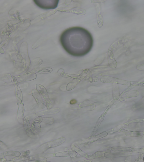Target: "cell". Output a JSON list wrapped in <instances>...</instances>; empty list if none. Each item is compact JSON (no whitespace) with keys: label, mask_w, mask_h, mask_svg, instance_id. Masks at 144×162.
Instances as JSON below:
<instances>
[{"label":"cell","mask_w":144,"mask_h":162,"mask_svg":"<svg viewBox=\"0 0 144 162\" xmlns=\"http://www.w3.org/2000/svg\"><path fill=\"white\" fill-rule=\"evenodd\" d=\"M61 44L66 50L70 47H82L86 46L90 49L93 44L92 35L86 29L74 27L64 31L60 37Z\"/></svg>","instance_id":"1"},{"label":"cell","mask_w":144,"mask_h":162,"mask_svg":"<svg viewBox=\"0 0 144 162\" xmlns=\"http://www.w3.org/2000/svg\"><path fill=\"white\" fill-rule=\"evenodd\" d=\"M66 139L62 137L55 140L48 142L41 146L36 150V152L40 154H42L48 149L60 145L65 142Z\"/></svg>","instance_id":"2"},{"label":"cell","mask_w":144,"mask_h":162,"mask_svg":"<svg viewBox=\"0 0 144 162\" xmlns=\"http://www.w3.org/2000/svg\"><path fill=\"white\" fill-rule=\"evenodd\" d=\"M34 1L38 6L44 9H55L57 7L59 2V0H35Z\"/></svg>","instance_id":"3"},{"label":"cell","mask_w":144,"mask_h":162,"mask_svg":"<svg viewBox=\"0 0 144 162\" xmlns=\"http://www.w3.org/2000/svg\"><path fill=\"white\" fill-rule=\"evenodd\" d=\"M102 83H113L126 85L129 87L131 86V81H127L110 76H104L100 79Z\"/></svg>","instance_id":"4"},{"label":"cell","mask_w":144,"mask_h":162,"mask_svg":"<svg viewBox=\"0 0 144 162\" xmlns=\"http://www.w3.org/2000/svg\"><path fill=\"white\" fill-rule=\"evenodd\" d=\"M36 87L37 90L41 95L45 101L47 108L49 109L52 107V103L48 96L47 91L45 87L39 84H37Z\"/></svg>","instance_id":"5"},{"label":"cell","mask_w":144,"mask_h":162,"mask_svg":"<svg viewBox=\"0 0 144 162\" xmlns=\"http://www.w3.org/2000/svg\"><path fill=\"white\" fill-rule=\"evenodd\" d=\"M11 82L15 88V94L18 103H23V96L22 91L20 88L18 82L17 80L16 77L14 76H12L11 77Z\"/></svg>","instance_id":"6"},{"label":"cell","mask_w":144,"mask_h":162,"mask_svg":"<svg viewBox=\"0 0 144 162\" xmlns=\"http://www.w3.org/2000/svg\"><path fill=\"white\" fill-rule=\"evenodd\" d=\"M18 83L28 81L35 80L36 78L37 75L35 73L31 72L25 74L15 76Z\"/></svg>","instance_id":"7"},{"label":"cell","mask_w":144,"mask_h":162,"mask_svg":"<svg viewBox=\"0 0 144 162\" xmlns=\"http://www.w3.org/2000/svg\"><path fill=\"white\" fill-rule=\"evenodd\" d=\"M59 12L70 13L79 15H83L86 13L85 10L82 8H62L59 9Z\"/></svg>","instance_id":"8"},{"label":"cell","mask_w":144,"mask_h":162,"mask_svg":"<svg viewBox=\"0 0 144 162\" xmlns=\"http://www.w3.org/2000/svg\"><path fill=\"white\" fill-rule=\"evenodd\" d=\"M32 93L33 96L41 109H43L46 107L45 103L43 100L40 94L37 89H33L32 91Z\"/></svg>","instance_id":"9"},{"label":"cell","mask_w":144,"mask_h":162,"mask_svg":"<svg viewBox=\"0 0 144 162\" xmlns=\"http://www.w3.org/2000/svg\"><path fill=\"white\" fill-rule=\"evenodd\" d=\"M108 62L110 67L115 69L117 66V62L115 60L113 54V48L111 46L108 52Z\"/></svg>","instance_id":"10"},{"label":"cell","mask_w":144,"mask_h":162,"mask_svg":"<svg viewBox=\"0 0 144 162\" xmlns=\"http://www.w3.org/2000/svg\"><path fill=\"white\" fill-rule=\"evenodd\" d=\"M23 125L27 134L29 137L32 138H35L36 137V135L31 130L29 120L28 118L26 116H25L23 118Z\"/></svg>","instance_id":"11"},{"label":"cell","mask_w":144,"mask_h":162,"mask_svg":"<svg viewBox=\"0 0 144 162\" xmlns=\"http://www.w3.org/2000/svg\"><path fill=\"white\" fill-rule=\"evenodd\" d=\"M131 152L122 151L117 153L106 152L104 153V156L107 158H112L120 157L131 155Z\"/></svg>","instance_id":"12"},{"label":"cell","mask_w":144,"mask_h":162,"mask_svg":"<svg viewBox=\"0 0 144 162\" xmlns=\"http://www.w3.org/2000/svg\"><path fill=\"white\" fill-rule=\"evenodd\" d=\"M18 107L17 113V119L18 121L20 124H23V116L25 108L23 103H18Z\"/></svg>","instance_id":"13"},{"label":"cell","mask_w":144,"mask_h":162,"mask_svg":"<svg viewBox=\"0 0 144 162\" xmlns=\"http://www.w3.org/2000/svg\"><path fill=\"white\" fill-rule=\"evenodd\" d=\"M139 92L136 90H131L122 93L121 95L120 98V101H121L128 98L136 97L139 96Z\"/></svg>","instance_id":"14"},{"label":"cell","mask_w":144,"mask_h":162,"mask_svg":"<svg viewBox=\"0 0 144 162\" xmlns=\"http://www.w3.org/2000/svg\"><path fill=\"white\" fill-rule=\"evenodd\" d=\"M77 155V153L74 151H68L54 153V157H64L72 158L76 157Z\"/></svg>","instance_id":"15"},{"label":"cell","mask_w":144,"mask_h":162,"mask_svg":"<svg viewBox=\"0 0 144 162\" xmlns=\"http://www.w3.org/2000/svg\"><path fill=\"white\" fill-rule=\"evenodd\" d=\"M108 135V133L107 132L104 131L100 133V134L88 138L87 139L86 142V144H90V143L96 141L99 139L107 136Z\"/></svg>","instance_id":"16"},{"label":"cell","mask_w":144,"mask_h":162,"mask_svg":"<svg viewBox=\"0 0 144 162\" xmlns=\"http://www.w3.org/2000/svg\"><path fill=\"white\" fill-rule=\"evenodd\" d=\"M60 76L62 77L73 79L74 80H81L85 79L86 76L79 75L70 74L62 72L60 73Z\"/></svg>","instance_id":"17"},{"label":"cell","mask_w":144,"mask_h":162,"mask_svg":"<svg viewBox=\"0 0 144 162\" xmlns=\"http://www.w3.org/2000/svg\"><path fill=\"white\" fill-rule=\"evenodd\" d=\"M119 132H122L125 135L129 136L137 137L143 135L144 134L143 131H131L122 129Z\"/></svg>","instance_id":"18"},{"label":"cell","mask_w":144,"mask_h":162,"mask_svg":"<svg viewBox=\"0 0 144 162\" xmlns=\"http://www.w3.org/2000/svg\"><path fill=\"white\" fill-rule=\"evenodd\" d=\"M60 111V109L59 108H56L52 109H48V110H44L38 112L36 113L37 116H41L45 115L55 114L57 113Z\"/></svg>","instance_id":"19"},{"label":"cell","mask_w":144,"mask_h":162,"mask_svg":"<svg viewBox=\"0 0 144 162\" xmlns=\"http://www.w3.org/2000/svg\"><path fill=\"white\" fill-rule=\"evenodd\" d=\"M53 69L50 67H45L42 68H37L31 71L32 72L38 73L41 74L49 73L52 72Z\"/></svg>","instance_id":"20"},{"label":"cell","mask_w":144,"mask_h":162,"mask_svg":"<svg viewBox=\"0 0 144 162\" xmlns=\"http://www.w3.org/2000/svg\"><path fill=\"white\" fill-rule=\"evenodd\" d=\"M134 148L117 146L113 147L111 148V150L113 151H125L133 152Z\"/></svg>","instance_id":"21"},{"label":"cell","mask_w":144,"mask_h":162,"mask_svg":"<svg viewBox=\"0 0 144 162\" xmlns=\"http://www.w3.org/2000/svg\"><path fill=\"white\" fill-rule=\"evenodd\" d=\"M20 152L13 150L7 151L1 153L0 154V158H4L7 156H11L15 157H18L21 155Z\"/></svg>","instance_id":"22"},{"label":"cell","mask_w":144,"mask_h":162,"mask_svg":"<svg viewBox=\"0 0 144 162\" xmlns=\"http://www.w3.org/2000/svg\"><path fill=\"white\" fill-rule=\"evenodd\" d=\"M40 123L35 121H33L31 126V129L32 131L35 133H39L41 131Z\"/></svg>","instance_id":"23"},{"label":"cell","mask_w":144,"mask_h":162,"mask_svg":"<svg viewBox=\"0 0 144 162\" xmlns=\"http://www.w3.org/2000/svg\"><path fill=\"white\" fill-rule=\"evenodd\" d=\"M99 5L97 7V22L98 27L99 28L102 27L103 26V18L101 12L100 8L99 7Z\"/></svg>","instance_id":"24"},{"label":"cell","mask_w":144,"mask_h":162,"mask_svg":"<svg viewBox=\"0 0 144 162\" xmlns=\"http://www.w3.org/2000/svg\"><path fill=\"white\" fill-rule=\"evenodd\" d=\"M113 96L114 100H118L120 97L119 87L117 84H114Z\"/></svg>","instance_id":"25"},{"label":"cell","mask_w":144,"mask_h":162,"mask_svg":"<svg viewBox=\"0 0 144 162\" xmlns=\"http://www.w3.org/2000/svg\"><path fill=\"white\" fill-rule=\"evenodd\" d=\"M81 80H74L70 82L67 85L66 87V90L68 91H70L74 89L77 85L80 82Z\"/></svg>","instance_id":"26"},{"label":"cell","mask_w":144,"mask_h":162,"mask_svg":"<svg viewBox=\"0 0 144 162\" xmlns=\"http://www.w3.org/2000/svg\"><path fill=\"white\" fill-rule=\"evenodd\" d=\"M104 154V153L102 152L98 151L96 152L93 154L88 155L86 158L89 160L93 159L103 157Z\"/></svg>","instance_id":"27"},{"label":"cell","mask_w":144,"mask_h":162,"mask_svg":"<svg viewBox=\"0 0 144 162\" xmlns=\"http://www.w3.org/2000/svg\"><path fill=\"white\" fill-rule=\"evenodd\" d=\"M72 150L76 152L77 153H78L80 155L82 156V157H85L86 158L87 156L88 155V153L84 152L82 150L75 147V146H72Z\"/></svg>","instance_id":"28"},{"label":"cell","mask_w":144,"mask_h":162,"mask_svg":"<svg viewBox=\"0 0 144 162\" xmlns=\"http://www.w3.org/2000/svg\"><path fill=\"white\" fill-rule=\"evenodd\" d=\"M30 158V157L29 156H21L19 157H16L13 158L11 160L13 161H21L24 160H28Z\"/></svg>","instance_id":"29"},{"label":"cell","mask_w":144,"mask_h":162,"mask_svg":"<svg viewBox=\"0 0 144 162\" xmlns=\"http://www.w3.org/2000/svg\"><path fill=\"white\" fill-rule=\"evenodd\" d=\"M144 107V96L138 103L133 106V108L134 109H137Z\"/></svg>","instance_id":"30"},{"label":"cell","mask_w":144,"mask_h":162,"mask_svg":"<svg viewBox=\"0 0 144 162\" xmlns=\"http://www.w3.org/2000/svg\"><path fill=\"white\" fill-rule=\"evenodd\" d=\"M129 125L127 124L126 123H125L116 126L112 130L113 132H114L119 131L124 128L126 127H128Z\"/></svg>","instance_id":"31"},{"label":"cell","mask_w":144,"mask_h":162,"mask_svg":"<svg viewBox=\"0 0 144 162\" xmlns=\"http://www.w3.org/2000/svg\"><path fill=\"white\" fill-rule=\"evenodd\" d=\"M43 122L48 124H53L54 122V120L53 118L51 117L43 118Z\"/></svg>","instance_id":"32"},{"label":"cell","mask_w":144,"mask_h":162,"mask_svg":"<svg viewBox=\"0 0 144 162\" xmlns=\"http://www.w3.org/2000/svg\"><path fill=\"white\" fill-rule=\"evenodd\" d=\"M93 101L91 100H88L86 101H84L82 103L80 104H79L80 108L86 107L92 105L93 103Z\"/></svg>","instance_id":"33"},{"label":"cell","mask_w":144,"mask_h":162,"mask_svg":"<svg viewBox=\"0 0 144 162\" xmlns=\"http://www.w3.org/2000/svg\"><path fill=\"white\" fill-rule=\"evenodd\" d=\"M84 73L86 74L88 76H91L92 74V72L89 69H85L81 70L78 74L79 75H81L82 76V75L84 74Z\"/></svg>","instance_id":"34"},{"label":"cell","mask_w":144,"mask_h":162,"mask_svg":"<svg viewBox=\"0 0 144 162\" xmlns=\"http://www.w3.org/2000/svg\"><path fill=\"white\" fill-rule=\"evenodd\" d=\"M115 100H114H114H113L111 102V103H110V104L108 106V107L106 108V109H105V111H104L103 112V113L102 115V116L105 117V115L107 113L108 111H109V109L110 108H111L112 107V106L113 105L114 103H115Z\"/></svg>","instance_id":"35"},{"label":"cell","mask_w":144,"mask_h":162,"mask_svg":"<svg viewBox=\"0 0 144 162\" xmlns=\"http://www.w3.org/2000/svg\"><path fill=\"white\" fill-rule=\"evenodd\" d=\"M36 157H43L46 158H51L54 157V153H49V154H38L37 156Z\"/></svg>","instance_id":"36"},{"label":"cell","mask_w":144,"mask_h":162,"mask_svg":"<svg viewBox=\"0 0 144 162\" xmlns=\"http://www.w3.org/2000/svg\"><path fill=\"white\" fill-rule=\"evenodd\" d=\"M131 86L144 87V82H134L131 81Z\"/></svg>","instance_id":"37"},{"label":"cell","mask_w":144,"mask_h":162,"mask_svg":"<svg viewBox=\"0 0 144 162\" xmlns=\"http://www.w3.org/2000/svg\"><path fill=\"white\" fill-rule=\"evenodd\" d=\"M32 161L38 162H46L47 159L46 158L43 157H38L32 160Z\"/></svg>","instance_id":"38"},{"label":"cell","mask_w":144,"mask_h":162,"mask_svg":"<svg viewBox=\"0 0 144 162\" xmlns=\"http://www.w3.org/2000/svg\"><path fill=\"white\" fill-rule=\"evenodd\" d=\"M144 121V119H140L135 120H131V121L128 122L126 123H125L129 125V124H130V123H138V122H142Z\"/></svg>","instance_id":"39"},{"label":"cell","mask_w":144,"mask_h":162,"mask_svg":"<svg viewBox=\"0 0 144 162\" xmlns=\"http://www.w3.org/2000/svg\"><path fill=\"white\" fill-rule=\"evenodd\" d=\"M133 152L139 153L144 154V149L134 148Z\"/></svg>","instance_id":"40"},{"label":"cell","mask_w":144,"mask_h":162,"mask_svg":"<svg viewBox=\"0 0 144 162\" xmlns=\"http://www.w3.org/2000/svg\"><path fill=\"white\" fill-rule=\"evenodd\" d=\"M0 147L1 148L4 150H6L7 148L6 145L1 141H0Z\"/></svg>","instance_id":"41"},{"label":"cell","mask_w":144,"mask_h":162,"mask_svg":"<svg viewBox=\"0 0 144 162\" xmlns=\"http://www.w3.org/2000/svg\"><path fill=\"white\" fill-rule=\"evenodd\" d=\"M136 69L144 71V64L138 65L136 66Z\"/></svg>","instance_id":"42"},{"label":"cell","mask_w":144,"mask_h":162,"mask_svg":"<svg viewBox=\"0 0 144 162\" xmlns=\"http://www.w3.org/2000/svg\"><path fill=\"white\" fill-rule=\"evenodd\" d=\"M88 106L89 107V108H87L88 109H87L88 110H94V109L95 108V106L93 105L92 104Z\"/></svg>","instance_id":"43"},{"label":"cell","mask_w":144,"mask_h":162,"mask_svg":"<svg viewBox=\"0 0 144 162\" xmlns=\"http://www.w3.org/2000/svg\"><path fill=\"white\" fill-rule=\"evenodd\" d=\"M87 77L86 79H88V81H89L90 82L92 83V82L94 81V79L92 77H91L89 76H88Z\"/></svg>","instance_id":"44"},{"label":"cell","mask_w":144,"mask_h":162,"mask_svg":"<svg viewBox=\"0 0 144 162\" xmlns=\"http://www.w3.org/2000/svg\"><path fill=\"white\" fill-rule=\"evenodd\" d=\"M31 153V151L29 150H27L23 153L22 154V155L23 156H27L30 154Z\"/></svg>","instance_id":"45"},{"label":"cell","mask_w":144,"mask_h":162,"mask_svg":"<svg viewBox=\"0 0 144 162\" xmlns=\"http://www.w3.org/2000/svg\"><path fill=\"white\" fill-rule=\"evenodd\" d=\"M143 156V154H141V153H140V154H139V157H138V158L135 161V162H138L140 161L142 157Z\"/></svg>","instance_id":"46"},{"label":"cell","mask_w":144,"mask_h":162,"mask_svg":"<svg viewBox=\"0 0 144 162\" xmlns=\"http://www.w3.org/2000/svg\"><path fill=\"white\" fill-rule=\"evenodd\" d=\"M77 103V101L75 99H73L71 100L70 101V104H76Z\"/></svg>","instance_id":"47"},{"label":"cell","mask_w":144,"mask_h":162,"mask_svg":"<svg viewBox=\"0 0 144 162\" xmlns=\"http://www.w3.org/2000/svg\"><path fill=\"white\" fill-rule=\"evenodd\" d=\"M143 160H144V157L143 158Z\"/></svg>","instance_id":"48"},{"label":"cell","mask_w":144,"mask_h":162,"mask_svg":"<svg viewBox=\"0 0 144 162\" xmlns=\"http://www.w3.org/2000/svg\"><path fill=\"white\" fill-rule=\"evenodd\" d=\"M143 92H144V89H143Z\"/></svg>","instance_id":"49"}]
</instances>
